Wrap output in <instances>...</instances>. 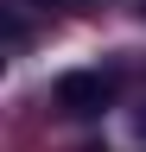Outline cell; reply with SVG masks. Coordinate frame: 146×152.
<instances>
[{
	"label": "cell",
	"instance_id": "obj_1",
	"mask_svg": "<svg viewBox=\"0 0 146 152\" xmlns=\"http://www.w3.org/2000/svg\"><path fill=\"white\" fill-rule=\"evenodd\" d=\"M108 95H114V83H108L102 70H70L64 83H57V102H64L70 114H102Z\"/></svg>",
	"mask_w": 146,
	"mask_h": 152
},
{
	"label": "cell",
	"instance_id": "obj_2",
	"mask_svg": "<svg viewBox=\"0 0 146 152\" xmlns=\"http://www.w3.org/2000/svg\"><path fill=\"white\" fill-rule=\"evenodd\" d=\"M38 7H64V0H38Z\"/></svg>",
	"mask_w": 146,
	"mask_h": 152
}]
</instances>
